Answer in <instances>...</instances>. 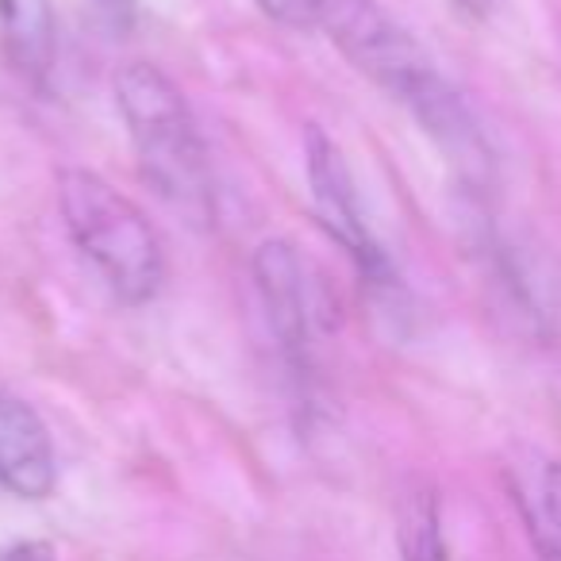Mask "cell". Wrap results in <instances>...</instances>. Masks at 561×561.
I'll return each mask as SVG.
<instances>
[{
    "mask_svg": "<svg viewBox=\"0 0 561 561\" xmlns=\"http://www.w3.org/2000/svg\"><path fill=\"white\" fill-rule=\"evenodd\" d=\"M254 4L289 27H316V0H254Z\"/></svg>",
    "mask_w": 561,
    "mask_h": 561,
    "instance_id": "30bf717a",
    "label": "cell"
},
{
    "mask_svg": "<svg viewBox=\"0 0 561 561\" xmlns=\"http://www.w3.org/2000/svg\"><path fill=\"white\" fill-rule=\"evenodd\" d=\"M305 154H308L312 204H316V216H320L323 231L354 257V265H358L369 285L392 289V285H397V270H392V262L385 257V250L377 247L374 231H369L366 216H362L358 188H354L351 165H346L339 142L331 139L323 127H308Z\"/></svg>",
    "mask_w": 561,
    "mask_h": 561,
    "instance_id": "277c9868",
    "label": "cell"
},
{
    "mask_svg": "<svg viewBox=\"0 0 561 561\" xmlns=\"http://www.w3.org/2000/svg\"><path fill=\"white\" fill-rule=\"evenodd\" d=\"M254 285L262 297L265 320L280 354L293 369L308 366V285L297 250L285 239H270L254 250Z\"/></svg>",
    "mask_w": 561,
    "mask_h": 561,
    "instance_id": "5b68a950",
    "label": "cell"
},
{
    "mask_svg": "<svg viewBox=\"0 0 561 561\" xmlns=\"http://www.w3.org/2000/svg\"><path fill=\"white\" fill-rule=\"evenodd\" d=\"M58 204L70 239L101 270L108 289L124 305H147L165 277V254L158 231L135 201L112 188L93 170H62Z\"/></svg>",
    "mask_w": 561,
    "mask_h": 561,
    "instance_id": "7a4b0ae2",
    "label": "cell"
},
{
    "mask_svg": "<svg viewBox=\"0 0 561 561\" xmlns=\"http://www.w3.org/2000/svg\"><path fill=\"white\" fill-rule=\"evenodd\" d=\"M116 108L139 154L142 178L170 201L181 216L204 224L211 216V170L208 150L196 131L181 89L150 62H127L112 78Z\"/></svg>",
    "mask_w": 561,
    "mask_h": 561,
    "instance_id": "6da1fadb",
    "label": "cell"
},
{
    "mask_svg": "<svg viewBox=\"0 0 561 561\" xmlns=\"http://www.w3.org/2000/svg\"><path fill=\"white\" fill-rule=\"evenodd\" d=\"M316 27L328 32L354 70L408 108L443 81L415 35L377 0H316Z\"/></svg>",
    "mask_w": 561,
    "mask_h": 561,
    "instance_id": "3957f363",
    "label": "cell"
},
{
    "mask_svg": "<svg viewBox=\"0 0 561 561\" xmlns=\"http://www.w3.org/2000/svg\"><path fill=\"white\" fill-rule=\"evenodd\" d=\"M0 43L20 73L43 81L55 66L50 0H0Z\"/></svg>",
    "mask_w": 561,
    "mask_h": 561,
    "instance_id": "ba28073f",
    "label": "cell"
},
{
    "mask_svg": "<svg viewBox=\"0 0 561 561\" xmlns=\"http://www.w3.org/2000/svg\"><path fill=\"white\" fill-rule=\"evenodd\" d=\"M0 484L20 500H43L55 489V450L43 420L27 404L0 397Z\"/></svg>",
    "mask_w": 561,
    "mask_h": 561,
    "instance_id": "8992f818",
    "label": "cell"
},
{
    "mask_svg": "<svg viewBox=\"0 0 561 561\" xmlns=\"http://www.w3.org/2000/svg\"><path fill=\"white\" fill-rule=\"evenodd\" d=\"M515 512L538 561H561V461L538 450H523L507 466Z\"/></svg>",
    "mask_w": 561,
    "mask_h": 561,
    "instance_id": "52a82bcc",
    "label": "cell"
},
{
    "mask_svg": "<svg viewBox=\"0 0 561 561\" xmlns=\"http://www.w3.org/2000/svg\"><path fill=\"white\" fill-rule=\"evenodd\" d=\"M93 4L112 27H127L135 16V0H93Z\"/></svg>",
    "mask_w": 561,
    "mask_h": 561,
    "instance_id": "8fae6325",
    "label": "cell"
},
{
    "mask_svg": "<svg viewBox=\"0 0 561 561\" xmlns=\"http://www.w3.org/2000/svg\"><path fill=\"white\" fill-rule=\"evenodd\" d=\"M454 4H458V9L466 12V16H473V20H484L492 9H496V0H454Z\"/></svg>",
    "mask_w": 561,
    "mask_h": 561,
    "instance_id": "4fadbf2b",
    "label": "cell"
},
{
    "mask_svg": "<svg viewBox=\"0 0 561 561\" xmlns=\"http://www.w3.org/2000/svg\"><path fill=\"white\" fill-rule=\"evenodd\" d=\"M397 546L404 561H446L443 515L427 481H412L397 500Z\"/></svg>",
    "mask_w": 561,
    "mask_h": 561,
    "instance_id": "9c48e42d",
    "label": "cell"
},
{
    "mask_svg": "<svg viewBox=\"0 0 561 561\" xmlns=\"http://www.w3.org/2000/svg\"><path fill=\"white\" fill-rule=\"evenodd\" d=\"M0 561H55V550H50L47 542H27V546L9 550Z\"/></svg>",
    "mask_w": 561,
    "mask_h": 561,
    "instance_id": "7c38bea8",
    "label": "cell"
}]
</instances>
